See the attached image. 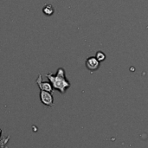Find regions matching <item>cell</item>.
Wrapping results in <instances>:
<instances>
[{
  "label": "cell",
  "mask_w": 148,
  "mask_h": 148,
  "mask_svg": "<svg viewBox=\"0 0 148 148\" xmlns=\"http://www.w3.org/2000/svg\"><path fill=\"white\" fill-rule=\"evenodd\" d=\"M46 76L49 80L53 88L58 90L61 94H65L67 89L70 88V82L67 80L65 76V70L62 68H59L56 75L49 73L47 74Z\"/></svg>",
  "instance_id": "obj_1"
},
{
  "label": "cell",
  "mask_w": 148,
  "mask_h": 148,
  "mask_svg": "<svg viewBox=\"0 0 148 148\" xmlns=\"http://www.w3.org/2000/svg\"><path fill=\"white\" fill-rule=\"evenodd\" d=\"M40 100H41L42 103L44 104L45 106L53 107L54 98H53V95H51V93L41 90V92H40Z\"/></svg>",
  "instance_id": "obj_2"
},
{
  "label": "cell",
  "mask_w": 148,
  "mask_h": 148,
  "mask_svg": "<svg viewBox=\"0 0 148 148\" xmlns=\"http://www.w3.org/2000/svg\"><path fill=\"white\" fill-rule=\"evenodd\" d=\"M101 65V62L94 56L88 57L86 60V67L90 71H96L99 69Z\"/></svg>",
  "instance_id": "obj_3"
},
{
  "label": "cell",
  "mask_w": 148,
  "mask_h": 148,
  "mask_svg": "<svg viewBox=\"0 0 148 148\" xmlns=\"http://www.w3.org/2000/svg\"><path fill=\"white\" fill-rule=\"evenodd\" d=\"M36 83H37V85H38V87L40 88L41 90L47 91V92H49V93L53 92V87H52L51 83L49 82H42V75L40 74L38 75V78L36 80Z\"/></svg>",
  "instance_id": "obj_4"
},
{
  "label": "cell",
  "mask_w": 148,
  "mask_h": 148,
  "mask_svg": "<svg viewBox=\"0 0 148 148\" xmlns=\"http://www.w3.org/2000/svg\"><path fill=\"white\" fill-rule=\"evenodd\" d=\"M42 12H43L44 15H46V16H51V15L54 14L55 9H54V7H53L51 4H46V5L43 7V9H42Z\"/></svg>",
  "instance_id": "obj_5"
},
{
  "label": "cell",
  "mask_w": 148,
  "mask_h": 148,
  "mask_svg": "<svg viewBox=\"0 0 148 148\" xmlns=\"http://www.w3.org/2000/svg\"><path fill=\"white\" fill-rule=\"evenodd\" d=\"M95 58L101 62H103L105 59H106V54L102 51H98L95 55Z\"/></svg>",
  "instance_id": "obj_6"
},
{
  "label": "cell",
  "mask_w": 148,
  "mask_h": 148,
  "mask_svg": "<svg viewBox=\"0 0 148 148\" xmlns=\"http://www.w3.org/2000/svg\"><path fill=\"white\" fill-rule=\"evenodd\" d=\"M10 139V136H8V138H2V140H0V148H5V144L8 142Z\"/></svg>",
  "instance_id": "obj_7"
}]
</instances>
